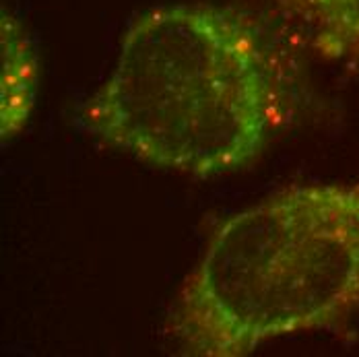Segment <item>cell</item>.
Instances as JSON below:
<instances>
[{"mask_svg": "<svg viewBox=\"0 0 359 357\" xmlns=\"http://www.w3.org/2000/svg\"><path fill=\"white\" fill-rule=\"evenodd\" d=\"M279 6L323 58H359V0H279Z\"/></svg>", "mask_w": 359, "mask_h": 357, "instance_id": "277c9868", "label": "cell"}, {"mask_svg": "<svg viewBox=\"0 0 359 357\" xmlns=\"http://www.w3.org/2000/svg\"><path fill=\"white\" fill-rule=\"evenodd\" d=\"M291 107L287 48L258 17L182 2L149 8L128 25L79 122L141 163L207 180L252 166Z\"/></svg>", "mask_w": 359, "mask_h": 357, "instance_id": "6da1fadb", "label": "cell"}, {"mask_svg": "<svg viewBox=\"0 0 359 357\" xmlns=\"http://www.w3.org/2000/svg\"><path fill=\"white\" fill-rule=\"evenodd\" d=\"M359 314V178L281 188L211 234L165 316L186 357H244Z\"/></svg>", "mask_w": 359, "mask_h": 357, "instance_id": "7a4b0ae2", "label": "cell"}, {"mask_svg": "<svg viewBox=\"0 0 359 357\" xmlns=\"http://www.w3.org/2000/svg\"><path fill=\"white\" fill-rule=\"evenodd\" d=\"M0 135L8 143L27 126L39 85L37 48L19 17L2 6L0 17Z\"/></svg>", "mask_w": 359, "mask_h": 357, "instance_id": "3957f363", "label": "cell"}]
</instances>
